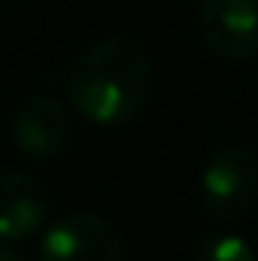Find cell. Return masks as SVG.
Wrapping results in <instances>:
<instances>
[{"label": "cell", "instance_id": "1", "mask_svg": "<svg viewBox=\"0 0 258 261\" xmlns=\"http://www.w3.org/2000/svg\"><path fill=\"white\" fill-rule=\"evenodd\" d=\"M66 96L93 126H126L152 96V63L139 43L106 37L80 53L66 76Z\"/></svg>", "mask_w": 258, "mask_h": 261}, {"label": "cell", "instance_id": "2", "mask_svg": "<svg viewBox=\"0 0 258 261\" xmlns=\"http://www.w3.org/2000/svg\"><path fill=\"white\" fill-rule=\"evenodd\" d=\"M202 212L215 225H235L258 202V159L252 149L228 142L215 149L199 178Z\"/></svg>", "mask_w": 258, "mask_h": 261}, {"label": "cell", "instance_id": "3", "mask_svg": "<svg viewBox=\"0 0 258 261\" xmlns=\"http://www.w3.org/2000/svg\"><path fill=\"white\" fill-rule=\"evenodd\" d=\"M40 261H123V238L96 212H66L46 228Z\"/></svg>", "mask_w": 258, "mask_h": 261}, {"label": "cell", "instance_id": "4", "mask_svg": "<svg viewBox=\"0 0 258 261\" xmlns=\"http://www.w3.org/2000/svg\"><path fill=\"white\" fill-rule=\"evenodd\" d=\"M199 30L222 60L242 63L258 57V0H202Z\"/></svg>", "mask_w": 258, "mask_h": 261}, {"label": "cell", "instance_id": "5", "mask_svg": "<svg viewBox=\"0 0 258 261\" xmlns=\"http://www.w3.org/2000/svg\"><path fill=\"white\" fill-rule=\"evenodd\" d=\"M73 136V122L66 109L50 96H33L17 109L10 122V139L20 149V155L33 162H50L60 152H66Z\"/></svg>", "mask_w": 258, "mask_h": 261}, {"label": "cell", "instance_id": "6", "mask_svg": "<svg viewBox=\"0 0 258 261\" xmlns=\"http://www.w3.org/2000/svg\"><path fill=\"white\" fill-rule=\"evenodd\" d=\"M50 215V192L37 175L0 169V242H23Z\"/></svg>", "mask_w": 258, "mask_h": 261}, {"label": "cell", "instance_id": "7", "mask_svg": "<svg viewBox=\"0 0 258 261\" xmlns=\"http://www.w3.org/2000/svg\"><path fill=\"white\" fill-rule=\"evenodd\" d=\"M189 261H255V245L235 231H212L192 248Z\"/></svg>", "mask_w": 258, "mask_h": 261}, {"label": "cell", "instance_id": "8", "mask_svg": "<svg viewBox=\"0 0 258 261\" xmlns=\"http://www.w3.org/2000/svg\"><path fill=\"white\" fill-rule=\"evenodd\" d=\"M0 261H27L20 251H13V248H7L4 242H0Z\"/></svg>", "mask_w": 258, "mask_h": 261}, {"label": "cell", "instance_id": "9", "mask_svg": "<svg viewBox=\"0 0 258 261\" xmlns=\"http://www.w3.org/2000/svg\"><path fill=\"white\" fill-rule=\"evenodd\" d=\"M255 205H258V202H255Z\"/></svg>", "mask_w": 258, "mask_h": 261}]
</instances>
